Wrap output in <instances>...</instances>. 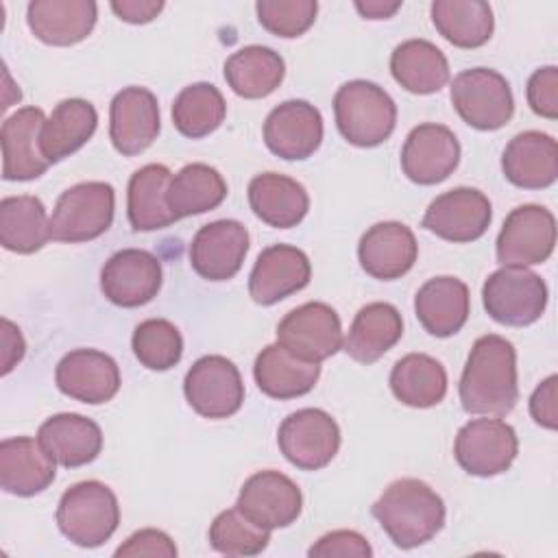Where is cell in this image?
I'll return each instance as SVG.
<instances>
[{
    "mask_svg": "<svg viewBox=\"0 0 558 558\" xmlns=\"http://www.w3.org/2000/svg\"><path fill=\"white\" fill-rule=\"evenodd\" d=\"M460 403L469 414L506 416L519 401L517 351L497 333L480 336L460 377Z\"/></svg>",
    "mask_w": 558,
    "mask_h": 558,
    "instance_id": "obj_1",
    "label": "cell"
},
{
    "mask_svg": "<svg viewBox=\"0 0 558 558\" xmlns=\"http://www.w3.org/2000/svg\"><path fill=\"white\" fill-rule=\"evenodd\" d=\"M371 512L401 549L432 541L442 530L447 514L440 495L416 477L395 480L373 504Z\"/></svg>",
    "mask_w": 558,
    "mask_h": 558,
    "instance_id": "obj_2",
    "label": "cell"
},
{
    "mask_svg": "<svg viewBox=\"0 0 558 558\" xmlns=\"http://www.w3.org/2000/svg\"><path fill=\"white\" fill-rule=\"evenodd\" d=\"M333 116L340 135L360 148L386 142L397 124V105L390 94L371 81H349L333 96Z\"/></svg>",
    "mask_w": 558,
    "mask_h": 558,
    "instance_id": "obj_3",
    "label": "cell"
},
{
    "mask_svg": "<svg viewBox=\"0 0 558 558\" xmlns=\"http://www.w3.org/2000/svg\"><path fill=\"white\" fill-rule=\"evenodd\" d=\"M118 497L98 480L78 482L59 499L57 525L61 534L78 547L102 545L118 530Z\"/></svg>",
    "mask_w": 558,
    "mask_h": 558,
    "instance_id": "obj_4",
    "label": "cell"
},
{
    "mask_svg": "<svg viewBox=\"0 0 558 558\" xmlns=\"http://www.w3.org/2000/svg\"><path fill=\"white\" fill-rule=\"evenodd\" d=\"M116 192L105 181H85L68 187L50 216V240L89 242L100 238L113 222Z\"/></svg>",
    "mask_w": 558,
    "mask_h": 558,
    "instance_id": "obj_5",
    "label": "cell"
},
{
    "mask_svg": "<svg viewBox=\"0 0 558 558\" xmlns=\"http://www.w3.org/2000/svg\"><path fill=\"white\" fill-rule=\"evenodd\" d=\"M482 301L495 323L525 327L543 316L547 305V286L541 275L527 268L504 266L484 281Z\"/></svg>",
    "mask_w": 558,
    "mask_h": 558,
    "instance_id": "obj_6",
    "label": "cell"
},
{
    "mask_svg": "<svg viewBox=\"0 0 558 558\" xmlns=\"http://www.w3.org/2000/svg\"><path fill=\"white\" fill-rule=\"evenodd\" d=\"M451 102L458 116L477 131H497L514 113L510 83L490 68H471L451 81Z\"/></svg>",
    "mask_w": 558,
    "mask_h": 558,
    "instance_id": "obj_7",
    "label": "cell"
},
{
    "mask_svg": "<svg viewBox=\"0 0 558 558\" xmlns=\"http://www.w3.org/2000/svg\"><path fill=\"white\" fill-rule=\"evenodd\" d=\"M281 453L301 471L327 466L340 449V427L318 408H303L283 418L277 432Z\"/></svg>",
    "mask_w": 558,
    "mask_h": 558,
    "instance_id": "obj_8",
    "label": "cell"
},
{
    "mask_svg": "<svg viewBox=\"0 0 558 558\" xmlns=\"http://www.w3.org/2000/svg\"><path fill=\"white\" fill-rule=\"evenodd\" d=\"M519 453V440L512 425L501 418H473L464 423L453 442L458 464L477 477H493L510 469Z\"/></svg>",
    "mask_w": 558,
    "mask_h": 558,
    "instance_id": "obj_9",
    "label": "cell"
},
{
    "mask_svg": "<svg viewBox=\"0 0 558 558\" xmlns=\"http://www.w3.org/2000/svg\"><path fill=\"white\" fill-rule=\"evenodd\" d=\"M183 392L192 410L205 418H229L244 401L240 371L222 355H205L196 360L185 373Z\"/></svg>",
    "mask_w": 558,
    "mask_h": 558,
    "instance_id": "obj_10",
    "label": "cell"
},
{
    "mask_svg": "<svg viewBox=\"0 0 558 558\" xmlns=\"http://www.w3.org/2000/svg\"><path fill=\"white\" fill-rule=\"evenodd\" d=\"M556 244V218L543 205L514 207L497 235V262L501 266L543 264Z\"/></svg>",
    "mask_w": 558,
    "mask_h": 558,
    "instance_id": "obj_11",
    "label": "cell"
},
{
    "mask_svg": "<svg viewBox=\"0 0 558 558\" xmlns=\"http://www.w3.org/2000/svg\"><path fill=\"white\" fill-rule=\"evenodd\" d=\"M277 342L296 357L320 364L342 347V325L333 307L310 301L279 320Z\"/></svg>",
    "mask_w": 558,
    "mask_h": 558,
    "instance_id": "obj_12",
    "label": "cell"
},
{
    "mask_svg": "<svg viewBox=\"0 0 558 558\" xmlns=\"http://www.w3.org/2000/svg\"><path fill=\"white\" fill-rule=\"evenodd\" d=\"M235 508L264 530L292 525L303 510L301 488L283 473L266 469L253 473L240 488Z\"/></svg>",
    "mask_w": 558,
    "mask_h": 558,
    "instance_id": "obj_13",
    "label": "cell"
},
{
    "mask_svg": "<svg viewBox=\"0 0 558 558\" xmlns=\"http://www.w3.org/2000/svg\"><path fill=\"white\" fill-rule=\"evenodd\" d=\"M161 281V262L144 248H122L100 270L102 294L120 307L146 305L157 296Z\"/></svg>",
    "mask_w": 558,
    "mask_h": 558,
    "instance_id": "obj_14",
    "label": "cell"
},
{
    "mask_svg": "<svg viewBox=\"0 0 558 558\" xmlns=\"http://www.w3.org/2000/svg\"><path fill=\"white\" fill-rule=\"evenodd\" d=\"M490 220V201L480 190L456 187L429 203L423 227L447 242H473L486 233Z\"/></svg>",
    "mask_w": 558,
    "mask_h": 558,
    "instance_id": "obj_15",
    "label": "cell"
},
{
    "mask_svg": "<svg viewBox=\"0 0 558 558\" xmlns=\"http://www.w3.org/2000/svg\"><path fill=\"white\" fill-rule=\"evenodd\" d=\"M248 253V231L238 220H214L196 231L190 244V264L207 281H227L238 275Z\"/></svg>",
    "mask_w": 558,
    "mask_h": 558,
    "instance_id": "obj_16",
    "label": "cell"
},
{
    "mask_svg": "<svg viewBox=\"0 0 558 558\" xmlns=\"http://www.w3.org/2000/svg\"><path fill=\"white\" fill-rule=\"evenodd\" d=\"M159 122L155 94L137 85L124 87L113 96L109 107V140L120 155H140L157 140Z\"/></svg>",
    "mask_w": 558,
    "mask_h": 558,
    "instance_id": "obj_17",
    "label": "cell"
},
{
    "mask_svg": "<svg viewBox=\"0 0 558 558\" xmlns=\"http://www.w3.org/2000/svg\"><path fill=\"white\" fill-rule=\"evenodd\" d=\"M460 161V142L451 129L434 122L418 124L401 148V170L418 185L445 181Z\"/></svg>",
    "mask_w": 558,
    "mask_h": 558,
    "instance_id": "obj_18",
    "label": "cell"
},
{
    "mask_svg": "<svg viewBox=\"0 0 558 558\" xmlns=\"http://www.w3.org/2000/svg\"><path fill=\"white\" fill-rule=\"evenodd\" d=\"M54 381L65 397L98 405L111 401L120 390V368L102 351L74 349L59 360Z\"/></svg>",
    "mask_w": 558,
    "mask_h": 558,
    "instance_id": "obj_19",
    "label": "cell"
},
{
    "mask_svg": "<svg viewBox=\"0 0 558 558\" xmlns=\"http://www.w3.org/2000/svg\"><path fill=\"white\" fill-rule=\"evenodd\" d=\"M264 142L268 150L281 159H307L323 142V116L307 100H286L268 113Z\"/></svg>",
    "mask_w": 558,
    "mask_h": 558,
    "instance_id": "obj_20",
    "label": "cell"
},
{
    "mask_svg": "<svg viewBox=\"0 0 558 558\" xmlns=\"http://www.w3.org/2000/svg\"><path fill=\"white\" fill-rule=\"evenodd\" d=\"M307 255L290 244H272L257 255L248 277V294L259 305H275L310 283Z\"/></svg>",
    "mask_w": 558,
    "mask_h": 558,
    "instance_id": "obj_21",
    "label": "cell"
},
{
    "mask_svg": "<svg viewBox=\"0 0 558 558\" xmlns=\"http://www.w3.org/2000/svg\"><path fill=\"white\" fill-rule=\"evenodd\" d=\"M418 257V244L410 227L386 220L368 227L357 244V259L366 275L392 281L403 277Z\"/></svg>",
    "mask_w": 558,
    "mask_h": 558,
    "instance_id": "obj_22",
    "label": "cell"
},
{
    "mask_svg": "<svg viewBox=\"0 0 558 558\" xmlns=\"http://www.w3.org/2000/svg\"><path fill=\"white\" fill-rule=\"evenodd\" d=\"M44 122L46 116L39 107H22L2 122V177L7 181H33L48 170L50 163L39 148Z\"/></svg>",
    "mask_w": 558,
    "mask_h": 558,
    "instance_id": "obj_23",
    "label": "cell"
},
{
    "mask_svg": "<svg viewBox=\"0 0 558 558\" xmlns=\"http://www.w3.org/2000/svg\"><path fill=\"white\" fill-rule=\"evenodd\" d=\"M504 177L523 190H543L558 179V144L541 131L514 135L501 155Z\"/></svg>",
    "mask_w": 558,
    "mask_h": 558,
    "instance_id": "obj_24",
    "label": "cell"
},
{
    "mask_svg": "<svg viewBox=\"0 0 558 558\" xmlns=\"http://www.w3.org/2000/svg\"><path fill=\"white\" fill-rule=\"evenodd\" d=\"M98 7L92 0H33L26 9L31 33L48 46H74L96 26Z\"/></svg>",
    "mask_w": 558,
    "mask_h": 558,
    "instance_id": "obj_25",
    "label": "cell"
},
{
    "mask_svg": "<svg viewBox=\"0 0 558 558\" xmlns=\"http://www.w3.org/2000/svg\"><path fill=\"white\" fill-rule=\"evenodd\" d=\"M57 475L54 460L31 436L4 438L0 442V486L17 497L46 490Z\"/></svg>",
    "mask_w": 558,
    "mask_h": 558,
    "instance_id": "obj_26",
    "label": "cell"
},
{
    "mask_svg": "<svg viewBox=\"0 0 558 558\" xmlns=\"http://www.w3.org/2000/svg\"><path fill=\"white\" fill-rule=\"evenodd\" d=\"M414 312L423 329L436 338L458 333L471 312L469 288L458 277H434L414 296Z\"/></svg>",
    "mask_w": 558,
    "mask_h": 558,
    "instance_id": "obj_27",
    "label": "cell"
},
{
    "mask_svg": "<svg viewBox=\"0 0 558 558\" xmlns=\"http://www.w3.org/2000/svg\"><path fill=\"white\" fill-rule=\"evenodd\" d=\"M37 440L50 458L68 469L89 464L102 449V432L98 423L83 414L61 412L39 425Z\"/></svg>",
    "mask_w": 558,
    "mask_h": 558,
    "instance_id": "obj_28",
    "label": "cell"
},
{
    "mask_svg": "<svg viewBox=\"0 0 558 558\" xmlns=\"http://www.w3.org/2000/svg\"><path fill=\"white\" fill-rule=\"evenodd\" d=\"M253 377L257 388L270 399H296L307 395L318 377L320 364L307 362L290 353L279 342L268 344L259 351L253 364Z\"/></svg>",
    "mask_w": 558,
    "mask_h": 558,
    "instance_id": "obj_29",
    "label": "cell"
},
{
    "mask_svg": "<svg viewBox=\"0 0 558 558\" xmlns=\"http://www.w3.org/2000/svg\"><path fill=\"white\" fill-rule=\"evenodd\" d=\"M248 205L262 222L275 229H290L305 218L310 196L296 179L279 172H262L248 183Z\"/></svg>",
    "mask_w": 558,
    "mask_h": 558,
    "instance_id": "obj_30",
    "label": "cell"
},
{
    "mask_svg": "<svg viewBox=\"0 0 558 558\" xmlns=\"http://www.w3.org/2000/svg\"><path fill=\"white\" fill-rule=\"evenodd\" d=\"M401 336L403 320L399 310L390 303L375 301L355 314L349 333L342 340V349L351 360L373 364L388 353L401 340Z\"/></svg>",
    "mask_w": 558,
    "mask_h": 558,
    "instance_id": "obj_31",
    "label": "cell"
},
{
    "mask_svg": "<svg viewBox=\"0 0 558 558\" xmlns=\"http://www.w3.org/2000/svg\"><path fill=\"white\" fill-rule=\"evenodd\" d=\"M98 113L89 100L65 98L46 118L39 133V148L48 163H57L76 153L94 135Z\"/></svg>",
    "mask_w": 558,
    "mask_h": 558,
    "instance_id": "obj_32",
    "label": "cell"
},
{
    "mask_svg": "<svg viewBox=\"0 0 558 558\" xmlns=\"http://www.w3.org/2000/svg\"><path fill=\"white\" fill-rule=\"evenodd\" d=\"M172 172L161 163H146L129 179L126 214L133 231H157L177 222L168 205Z\"/></svg>",
    "mask_w": 558,
    "mask_h": 558,
    "instance_id": "obj_33",
    "label": "cell"
},
{
    "mask_svg": "<svg viewBox=\"0 0 558 558\" xmlns=\"http://www.w3.org/2000/svg\"><path fill=\"white\" fill-rule=\"evenodd\" d=\"M392 78L412 94H434L449 83V63L427 39L401 41L390 54Z\"/></svg>",
    "mask_w": 558,
    "mask_h": 558,
    "instance_id": "obj_34",
    "label": "cell"
},
{
    "mask_svg": "<svg viewBox=\"0 0 558 558\" xmlns=\"http://www.w3.org/2000/svg\"><path fill=\"white\" fill-rule=\"evenodd\" d=\"M286 76V63L268 46H244L225 61V81L233 94L257 100L270 96Z\"/></svg>",
    "mask_w": 558,
    "mask_h": 558,
    "instance_id": "obj_35",
    "label": "cell"
},
{
    "mask_svg": "<svg viewBox=\"0 0 558 558\" xmlns=\"http://www.w3.org/2000/svg\"><path fill=\"white\" fill-rule=\"evenodd\" d=\"M50 240V218L44 203L33 194L0 201V244L7 251L31 255Z\"/></svg>",
    "mask_w": 558,
    "mask_h": 558,
    "instance_id": "obj_36",
    "label": "cell"
},
{
    "mask_svg": "<svg viewBox=\"0 0 558 558\" xmlns=\"http://www.w3.org/2000/svg\"><path fill=\"white\" fill-rule=\"evenodd\" d=\"M390 390L410 408L438 405L447 395V371L432 355L408 353L390 371Z\"/></svg>",
    "mask_w": 558,
    "mask_h": 558,
    "instance_id": "obj_37",
    "label": "cell"
},
{
    "mask_svg": "<svg viewBox=\"0 0 558 558\" xmlns=\"http://www.w3.org/2000/svg\"><path fill=\"white\" fill-rule=\"evenodd\" d=\"M429 11L436 31L458 48H480L493 37V9L482 0H436Z\"/></svg>",
    "mask_w": 558,
    "mask_h": 558,
    "instance_id": "obj_38",
    "label": "cell"
},
{
    "mask_svg": "<svg viewBox=\"0 0 558 558\" xmlns=\"http://www.w3.org/2000/svg\"><path fill=\"white\" fill-rule=\"evenodd\" d=\"M227 198L222 174L207 163L183 166L168 185V205L179 218L216 209Z\"/></svg>",
    "mask_w": 558,
    "mask_h": 558,
    "instance_id": "obj_39",
    "label": "cell"
},
{
    "mask_svg": "<svg viewBox=\"0 0 558 558\" xmlns=\"http://www.w3.org/2000/svg\"><path fill=\"white\" fill-rule=\"evenodd\" d=\"M227 116V102L211 83H194L179 92L172 102V122L190 140L214 133Z\"/></svg>",
    "mask_w": 558,
    "mask_h": 558,
    "instance_id": "obj_40",
    "label": "cell"
},
{
    "mask_svg": "<svg viewBox=\"0 0 558 558\" xmlns=\"http://www.w3.org/2000/svg\"><path fill=\"white\" fill-rule=\"evenodd\" d=\"M131 347L142 366L150 371H168L183 355L181 331L166 318H148L133 331Z\"/></svg>",
    "mask_w": 558,
    "mask_h": 558,
    "instance_id": "obj_41",
    "label": "cell"
},
{
    "mask_svg": "<svg viewBox=\"0 0 558 558\" xmlns=\"http://www.w3.org/2000/svg\"><path fill=\"white\" fill-rule=\"evenodd\" d=\"M268 541L270 532L248 521L238 508L222 510L209 525V545L225 556H257Z\"/></svg>",
    "mask_w": 558,
    "mask_h": 558,
    "instance_id": "obj_42",
    "label": "cell"
},
{
    "mask_svg": "<svg viewBox=\"0 0 558 558\" xmlns=\"http://www.w3.org/2000/svg\"><path fill=\"white\" fill-rule=\"evenodd\" d=\"M259 24L277 37H301L318 13L316 0H259L255 4Z\"/></svg>",
    "mask_w": 558,
    "mask_h": 558,
    "instance_id": "obj_43",
    "label": "cell"
},
{
    "mask_svg": "<svg viewBox=\"0 0 558 558\" xmlns=\"http://www.w3.org/2000/svg\"><path fill=\"white\" fill-rule=\"evenodd\" d=\"M527 105L530 109L547 120L558 118V68H538L527 81Z\"/></svg>",
    "mask_w": 558,
    "mask_h": 558,
    "instance_id": "obj_44",
    "label": "cell"
},
{
    "mask_svg": "<svg viewBox=\"0 0 558 558\" xmlns=\"http://www.w3.org/2000/svg\"><path fill=\"white\" fill-rule=\"evenodd\" d=\"M307 556L312 558H333V556H340V558H347V556H355V558H371L373 556V549L368 545V541L353 532V530H333V532H327L325 536H320L310 549H307Z\"/></svg>",
    "mask_w": 558,
    "mask_h": 558,
    "instance_id": "obj_45",
    "label": "cell"
},
{
    "mask_svg": "<svg viewBox=\"0 0 558 558\" xmlns=\"http://www.w3.org/2000/svg\"><path fill=\"white\" fill-rule=\"evenodd\" d=\"M116 556H163V558H174L177 556V545L172 538L161 532V530H140L131 534L118 549Z\"/></svg>",
    "mask_w": 558,
    "mask_h": 558,
    "instance_id": "obj_46",
    "label": "cell"
},
{
    "mask_svg": "<svg viewBox=\"0 0 558 558\" xmlns=\"http://www.w3.org/2000/svg\"><path fill=\"white\" fill-rule=\"evenodd\" d=\"M556 375H549L543 379L536 390L530 397V414L532 418L545 427V429H556L558 427V412H556Z\"/></svg>",
    "mask_w": 558,
    "mask_h": 558,
    "instance_id": "obj_47",
    "label": "cell"
},
{
    "mask_svg": "<svg viewBox=\"0 0 558 558\" xmlns=\"http://www.w3.org/2000/svg\"><path fill=\"white\" fill-rule=\"evenodd\" d=\"M163 9L161 0H113L111 11L129 24H148Z\"/></svg>",
    "mask_w": 558,
    "mask_h": 558,
    "instance_id": "obj_48",
    "label": "cell"
},
{
    "mask_svg": "<svg viewBox=\"0 0 558 558\" xmlns=\"http://www.w3.org/2000/svg\"><path fill=\"white\" fill-rule=\"evenodd\" d=\"M24 351L26 344L20 329L9 318H2V375H7L24 357Z\"/></svg>",
    "mask_w": 558,
    "mask_h": 558,
    "instance_id": "obj_49",
    "label": "cell"
},
{
    "mask_svg": "<svg viewBox=\"0 0 558 558\" xmlns=\"http://www.w3.org/2000/svg\"><path fill=\"white\" fill-rule=\"evenodd\" d=\"M401 2H386V0H366V2H355V9L360 11L362 17L366 20H386L397 13Z\"/></svg>",
    "mask_w": 558,
    "mask_h": 558,
    "instance_id": "obj_50",
    "label": "cell"
}]
</instances>
